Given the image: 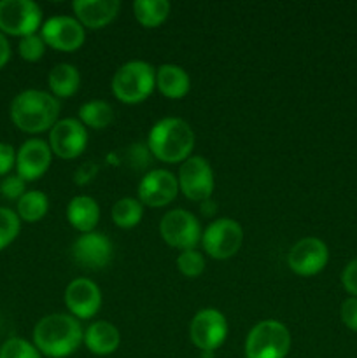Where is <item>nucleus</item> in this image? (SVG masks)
Returning <instances> with one entry per match:
<instances>
[{"instance_id": "a211bd4d", "label": "nucleus", "mask_w": 357, "mask_h": 358, "mask_svg": "<svg viewBox=\"0 0 357 358\" xmlns=\"http://www.w3.org/2000/svg\"><path fill=\"white\" fill-rule=\"evenodd\" d=\"M76 20L83 27L98 30L111 23L121 9L119 0H76L72 3Z\"/></svg>"}, {"instance_id": "f704fd0d", "label": "nucleus", "mask_w": 357, "mask_h": 358, "mask_svg": "<svg viewBox=\"0 0 357 358\" xmlns=\"http://www.w3.org/2000/svg\"><path fill=\"white\" fill-rule=\"evenodd\" d=\"M10 59V44L7 41L6 35L0 31V69L7 65V62Z\"/></svg>"}, {"instance_id": "6ab92c4d", "label": "nucleus", "mask_w": 357, "mask_h": 358, "mask_svg": "<svg viewBox=\"0 0 357 358\" xmlns=\"http://www.w3.org/2000/svg\"><path fill=\"white\" fill-rule=\"evenodd\" d=\"M84 345L93 355L107 357L112 355L121 345V334L118 327L111 322H94L84 332Z\"/></svg>"}, {"instance_id": "0eeeda50", "label": "nucleus", "mask_w": 357, "mask_h": 358, "mask_svg": "<svg viewBox=\"0 0 357 358\" xmlns=\"http://www.w3.org/2000/svg\"><path fill=\"white\" fill-rule=\"evenodd\" d=\"M160 234L164 243L181 250H192L202 241L200 220L188 210H170L160 222Z\"/></svg>"}, {"instance_id": "9b49d317", "label": "nucleus", "mask_w": 357, "mask_h": 358, "mask_svg": "<svg viewBox=\"0 0 357 358\" xmlns=\"http://www.w3.org/2000/svg\"><path fill=\"white\" fill-rule=\"evenodd\" d=\"M49 147L51 152L62 159H76L84 152L88 145L86 126L79 119H59L49 129Z\"/></svg>"}, {"instance_id": "ddd939ff", "label": "nucleus", "mask_w": 357, "mask_h": 358, "mask_svg": "<svg viewBox=\"0 0 357 358\" xmlns=\"http://www.w3.org/2000/svg\"><path fill=\"white\" fill-rule=\"evenodd\" d=\"M41 37L46 45L58 51H76L84 44L86 31L72 16H52L41 27Z\"/></svg>"}, {"instance_id": "1a4fd4ad", "label": "nucleus", "mask_w": 357, "mask_h": 358, "mask_svg": "<svg viewBox=\"0 0 357 358\" xmlns=\"http://www.w3.org/2000/svg\"><path fill=\"white\" fill-rule=\"evenodd\" d=\"M214 171L202 156H191L178 170V189L191 201H206L214 192Z\"/></svg>"}, {"instance_id": "7c9ffc66", "label": "nucleus", "mask_w": 357, "mask_h": 358, "mask_svg": "<svg viewBox=\"0 0 357 358\" xmlns=\"http://www.w3.org/2000/svg\"><path fill=\"white\" fill-rule=\"evenodd\" d=\"M24 185L27 182L20 177V175H7L2 182H0V194L9 201H20L21 196L24 194Z\"/></svg>"}, {"instance_id": "5701e85b", "label": "nucleus", "mask_w": 357, "mask_h": 358, "mask_svg": "<svg viewBox=\"0 0 357 358\" xmlns=\"http://www.w3.org/2000/svg\"><path fill=\"white\" fill-rule=\"evenodd\" d=\"M170 2L168 0H135L133 2V14L136 21L146 28L160 27L167 21L170 14Z\"/></svg>"}, {"instance_id": "cd10ccee", "label": "nucleus", "mask_w": 357, "mask_h": 358, "mask_svg": "<svg viewBox=\"0 0 357 358\" xmlns=\"http://www.w3.org/2000/svg\"><path fill=\"white\" fill-rule=\"evenodd\" d=\"M0 358H42L34 343L21 338H10L0 346Z\"/></svg>"}, {"instance_id": "423d86ee", "label": "nucleus", "mask_w": 357, "mask_h": 358, "mask_svg": "<svg viewBox=\"0 0 357 358\" xmlns=\"http://www.w3.org/2000/svg\"><path fill=\"white\" fill-rule=\"evenodd\" d=\"M42 10L34 0H0V31L14 37L37 34Z\"/></svg>"}, {"instance_id": "f8f14e48", "label": "nucleus", "mask_w": 357, "mask_h": 358, "mask_svg": "<svg viewBox=\"0 0 357 358\" xmlns=\"http://www.w3.org/2000/svg\"><path fill=\"white\" fill-rule=\"evenodd\" d=\"M329 262V248L322 240L314 236L301 238L287 254V264L296 275H318Z\"/></svg>"}, {"instance_id": "72a5a7b5", "label": "nucleus", "mask_w": 357, "mask_h": 358, "mask_svg": "<svg viewBox=\"0 0 357 358\" xmlns=\"http://www.w3.org/2000/svg\"><path fill=\"white\" fill-rule=\"evenodd\" d=\"M16 166V150L9 143L0 142V177L9 173Z\"/></svg>"}, {"instance_id": "473e14b6", "label": "nucleus", "mask_w": 357, "mask_h": 358, "mask_svg": "<svg viewBox=\"0 0 357 358\" xmlns=\"http://www.w3.org/2000/svg\"><path fill=\"white\" fill-rule=\"evenodd\" d=\"M342 285L350 297H357V257L345 266L342 273Z\"/></svg>"}, {"instance_id": "6e6552de", "label": "nucleus", "mask_w": 357, "mask_h": 358, "mask_svg": "<svg viewBox=\"0 0 357 358\" xmlns=\"http://www.w3.org/2000/svg\"><path fill=\"white\" fill-rule=\"evenodd\" d=\"M244 241V229L233 219H217L202 234V245L214 259H230L240 250Z\"/></svg>"}, {"instance_id": "aec40b11", "label": "nucleus", "mask_w": 357, "mask_h": 358, "mask_svg": "<svg viewBox=\"0 0 357 358\" xmlns=\"http://www.w3.org/2000/svg\"><path fill=\"white\" fill-rule=\"evenodd\" d=\"M66 219L83 234L93 233L100 220V206L91 196H76L66 206Z\"/></svg>"}, {"instance_id": "2eb2a0df", "label": "nucleus", "mask_w": 357, "mask_h": 358, "mask_svg": "<svg viewBox=\"0 0 357 358\" xmlns=\"http://www.w3.org/2000/svg\"><path fill=\"white\" fill-rule=\"evenodd\" d=\"M112 241L104 233H86L77 238L72 245V257L83 268L102 269L112 259Z\"/></svg>"}, {"instance_id": "39448f33", "label": "nucleus", "mask_w": 357, "mask_h": 358, "mask_svg": "<svg viewBox=\"0 0 357 358\" xmlns=\"http://www.w3.org/2000/svg\"><path fill=\"white\" fill-rule=\"evenodd\" d=\"M289 350V329L276 320L259 322L245 339V358H286Z\"/></svg>"}, {"instance_id": "7ed1b4c3", "label": "nucleus", "mask_w": 357, "mask_h": 358, "mask_svg": "<svg viewBox=\"0 0 357 358\" xmlns=\"http://www.w3.org/2000/svg\"><path fill=\"white\" fill-rule=\"evenodd\" d=\"M149 150L163 163H184L195 149V131L181 117L160 119L147 136Z\"/></svg>"}, {"instance_id": "a878e982", "label": "nucleus", "mask_w": 357, "mask_h": 358, "mask_svg": "<svg viewBox=\"0 0 357 358\" xmlns=\"http://www.w3.org/2000/svg\"><path fill=\"white\" fill-rule=\"evenodd\" d=\"M144 215V205L135 198H121L112 206V220L118 227L132 229L139 226Z\"/></svg>"}, {"instance_id": "b1692460", "label": "nucleus", "mask_w": 357, "mask_h": 358, "mask_svg": "<svg viewBox=\"0 0 357 358\" xmlns=\"http://www.w3.org/2000/svg\"><path fill=\"white\" fill-rule=\"evenodd\" d=\"M112 119H114L112 107L104 100H91L79 107V121L93 129L107 128Z\"/></svg>"}, {"instance_id": "393cba45", "label": "nucleus", "mask_w": 357, "mask_h": 358, "mask_svg": "<svg viewBox=\"0 0 357 358\" xmlns=\"http://www.w3.org/2000/svg\"><path fill=\"white\" fill-rule=\"evenodd\" d=\"M49 199L42 191H27L18 201V217L24 222H38L48 213Z\"/></svg>"}, {"instance_id": "f3484780", "label": "nucleus", "mask_w": 357, "mask_h": 358, "mask_svg": "<svg viewBox=\"0 0 357 358\" xmlns=\"http://www.w3.org/2000/svg\"><path fill=\"white\" fill-rule=\"evenodd\" d=\"M51 159L52 152L48 142L41 138L27 140L16 152L18 175L24 182L37 180L49 170Z\"/></svg>"}, {"instance_id": "f03ea898", "label": "nucleus", "mask_w": 357, "mask_h": 358, "mask_svg": "<svg viewBox=\"0 0 357 358\" xmlns=\"http://www.w3.org/2000/svg\"><path fill=\"white\" fill-rule=\"evenodd\" d=\"M59 101L48 91L24 90L10 103V119L24 133H42L58 122Z\"/></svg>"}, {"instance_id": "f257e3e1", "label": "nucleus", "mask_w": 357, "mask_h": 358, "mask_svg": "<svg viewBox=\"0 0 357 358\" xmlns=\"http://www.w3.org/2000/svg\"><path fill=\"white\" fill-rule=\"evenodd\" d=\"M34 345L41 355L49 358H66L77 352L84 343L80 322L70 315L52 313L41 318L34 327Z\"/></svg>"}, {"instance_id": "dca6fc26", "label": "nucleus", "mask_w": 357, "mask_h": 358, "mask_svg": "<svg viewBox=\"0 0 357 358\" xmlns=\"http://www.w3.org/2000/svg\"><path fill=\"white\" fill-rule=\"evenodd\" d=\"M65 304L77 320L94 317L102 306V292L94 282L88 278H76L66 285Z\"/></svg>"}, {"instance_id": "412c9836", "label": "nucleus", "mask_w": 357, "mask_h": 358, "mask_svg": "<svg viewBox=\"0 0 357 358\" xmlns=\"http://www.w3.org/2000/svg\"><path fill=\"white\" fill-rule=\"evenodd\" d=\"M156 87L167 98L178 100V98H184L189 93L191 79H189L188 72L182 66L167 63V65H161L156 70Z\"/></svg>"}, {"instance_id": "20e7f679", "label": "nucleus", "mask_w": 357, "mask_h": 358, "mask_svg": "<svg viewBox=\"0 0 357 358\" xmlns=\"http://www.w3.org/2000/svg\"><path fill=\"white\" fill-rule=\"evenodd\" d=\"M156 87V70L150 63L133 59L115 70L112 77V93L128 105L147 100Z\"/></svg>"}, {"instance_id": "4468645a", "label": "nucleus", "mask_w": 357, "mask_h": 358, "mask_svg": "<svg viewBox=\"0 0 357 358\" xmlns=\"http://www.w3.org/2000/svg\"><path fill=\"white\" fill-rule=\"evenodd\" d=\"M178 180L168 170H150L139 184V201L150 208H161L177 198Z\"/></svg>"}, {"instance_id": "2f4dec72", "label": "nucleus", "mask_w": 357, "mask_h": 358, "mask_svg": "<svg viewBox=\"0 0 357 358\" xmlns=\"http://www.w3.org/2000/svg\"><path fill=\"white\" fill-rule=\"evenodd\" d=\"M340 317L346 329L357 332V297H349L343 301L342 308H340Z\"/></svg>"}, {"instance_id": "bb28decb", "label": "nucleus", "mask_w": 357, "mask_h": 358, "mask_svg": "<svg viewBox=\"0 0 357 358\" xmlns=\"http://www.w3.org/2000/svg\"><path fill=\"white\" fill-rule=\"evenodd\" d=\"M21 231V219L14 210L0 206V250L9 247Z\"/></svg>"}, {"instance_id": "c756f323", "label": "nucleus", "mask_w": 357, "mask_h": 358, "mask_svg": "<svg viewBox=\"0 0 357 358\" xmlns=\"http://www.w3.org/2000/svg\"><path fill=\"white\" fill-rule=\"evenodd\" d=\"M18 51H20V56L24 62H38L46 52V42L42 41V37L38 34L27 35L18 44Z\"/></svg>"}, {"instance_id": "4be33fe9", "label": "nucleus", "mask_w": 357, "mask_h": 358, "mask_svg": "<svg viewBox=\"0 0 357 358\" xmlns=\"http://www.w3.org/2000/svg\"><path fill=\"white\" fill-rule=\"evenodd\" d=\"M48 84L51 94L56 98H70L79 91L80 73L70 63H58L52 66L48 76Z\"/></svg>"}, {"instance_id": "9d476101", "label": "nucleus", "mask_w": 357, "mask_h": 358, "mask_svg": "<svg viewBox=\"0 0 357 358\" xmlns=\"http://www.w3.org/2000/svg\"><path fill=\"white\" fill-rule=\"evenodd\" d=\"M189 338L202 352L210 353L219 348L227 338V322L220 311L214 308L200 310L189 325Z\"/></svg>"}, {"instance_id": "c85d7f7f", "label": "nucleus", "mask_w": 357, "mask_h": 358, "mask_svg": "<svg viewBox=\"0 0 357 358\" xmlns=\"http://www.w3.org/2000/svg\"><path fill=\"white\" fill-rule=\"evenodd\" d=\"M177 268L188 278H198L203 271H205V257L200 252L192 250H182L181 255L177 257Z\"/></svg>"}]
</instances>
